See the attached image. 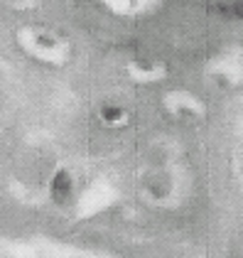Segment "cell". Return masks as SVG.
I'll return each mask as SVG.
<instances>
[{
  "label": "cell",
  "mask_w": 243,
  "mask_h": 258,
  "mask_svg": "<svg viewBox=\"0 0 243 258\" xmlns=\"http://www.w3.org/2000/svg\"><path fill=\"white\" fill-rule=\"evenodd\" d=\"M54 195L59 199L69 195V177L66 175H57V179H54Z\"/></svg>",
  "instance_id": "1"
}]
</instances>
